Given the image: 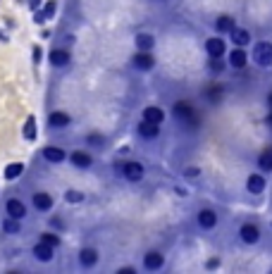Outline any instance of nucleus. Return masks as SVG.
Masks as SVG:
<instances>
[{"instance_id": "a211bd4d", "label": "nucleus", "mask_w": 272, "mask_h": 274, "mask_svg": "<svg viewBox=\"0 0 272 274\" xmlns=\"http://www.w3.org/2000/svg\"><path fill=\"white\" fill-rule=\"evenodd\" d=\"M232 41L241 48V46H248L251 36H248V31H244V29H232Z\"/></svg>"}, {"instance_id": "9b49d317", "label": "nucleus", "mask_w": 272, "mask_h": 274, "mask_svg": "<svg viewBox=\"0 0 272 274\" xmlns=\"http://www.w3.org/2000/svg\"><path fill=\"white\" fill-rule=\"evenodd\" d=\"M163 255L160 253H148L146 258H143V265H146V270H160L163 267Z\"/></svg>"}, {"instance_id": "dca6fc26", "label": "nucleus", "mask_w": 272, "mask_h": 274, "mask_svg": "<svg viewBox=\"0 0 272 274\" xmlns=\"http://www.w3.org/2000/svg\"><path fill=\"white\" fill-rule=\"evenodd\" d=\"M143 119H148V122H155V124H160L165 119V112L160 108H146L143 110Z\"/></svg>"}, {"instance_id": "2f4dec72", "label": "nucleus", "mask_w": 272, "mask_h": 274, "mask_svg": "<svg viewBox=\"0 0 272 274\" xmlns=\"http://www.w3.org/2000/svg\"><path fill=\"white\" fill-rule=\"evenodd\" d=\"M31 5H34V7H36V5H38V0H31Z\"/></svg>"}, {"instance_id": "20e7f679", "label": "nucleus", "mask_w": 272, "mask_h": 274, "mask_svg": "<svg viewBox=\"0 0 272 274\" xmlns=\"http://www.w3.org/2000/svg\"><path fill=\"white\" fill-rule=\"evenodd\" d=\"M239 236H241L244 243H255V241L260 239V231H258V226H253V224H244L241 231H239Z\"/></svg>"}, {"instance_id": "f3484780", "label": "nucleus", "mask_w": 272, "mask_h": 274, "mask_svg": "<svg viewBox=\"0 0 272 274\" xmlns=\"http://www.w3.org/2000/svg\"><path fill=\"white\" fill-rule=\"evenodd\" d=\"M51 62L55 67H65V64H69V53L67 50H53L51 53Z\"/></svg>"}, {"instance_id": "0eeeda50", "label": "nucleus", "mask_w": 272, "mask_h": 274, "mask_svg": "<svg viewBox=\"0 0 272 274\" xmlns=\"http://www.w3.org/2000/svg\"><path fill=\"white\" fill-rule=\"evenodd\" d=\"M34 205H36V210L48 212V210L53 208V198H51L48 193H36V195H34Z\"/></svg>"}, {"instance_id": "aec40b11", "label": "nucleus", "mask_w": 272, "mask_h": 274, "mask_svg": "<svg viewBox=\"0 0 272 274\" xmlns=\"http://www.w3.org/2000/svg\"><path fill=\"white\" fill-rule=\"evenodd\" d=\"M43 158H46L48 162H62V160H65V153H62L60 148H46V150H43Z\"/></svg>"}, {"instance_id": "9d476101", "label": "nucleus", "mask_w": 272, "mask_h": 274, "mask_svg": "<svg viewBox=\"0 0 272 274\" xmlns=\"http://www.w3.org/2000/svg\"><path fill=\"white\" fill-rule=\"evenodd\" d=\"M24 205H22V200H17V198H12V200H7V215L10 217H15V219H19V217H24Z\"/></svg>"}, {"instance_id": "423d86ee", "label": "nucleus", "mask_w": 272, "mask_h": 274, "mask_svg": "<svg viewBox=\"0 0 272 274\" xmlns=\"http://www.w3.org/2000/svg\"><path fill=\"white\" fill-rule=\"evenodd\" d=\"M198 224H201L203 229H213V226L218 224V215H215L213 210H201V212H198Z\"/></svg>"}, {"instance_id": "cd10ccee", "label": "nucleus", "mask_w": 272, "mask_h": 274, "mask_svg": "<svg viewBox=\"0 0 272 274\" xmlns=\"http://www.w3.org/2000/svg\"><path fill=\"white\" fill-rule=\"evenodd\" d=\"M67 200H69V203H82L84 195L79 191H67Z\"/></svg>"}, {"instance_id": "473e14b6", "label": "nucleus", "mask_w": 272, "mask_h": 274, "mask_svg": "<svg viewBox=\"0 0 272 274\" xmlns=\"http://www.w3.org/2000/svg\"><path fill=\"white\" fill-rule=\"evenodd\" d=\"M268 122H270V127H272V112H270V117H268Z\"/></svg>"}, {"instance_id": "bb28decb", "label": "nucleus", "mask_w": 272, "mask_h": 274, "mask_svg": "<svg viewBox=\"0 0 272 274\" xmlns=\"http://www.w3.org/2000/svg\"><path fill=\"white\" fill-rule=\"evenodd\" d=\"M24 136H27L29 141L36 138V122H34V119H29L27 122V127H24Z\"/></svg>"}, {"instance_id": "393cba45", "label": "nucleus", "mask_w": 272, "mask_h": 274, "mask_svg": "<svg viewBox=\"0 0 272 274\" xmlns=\"http://www.w3.org/2000/svg\"><path fill=\"white\" fill-rule=\"evenodd\" d=\"M2 229H5L7 234H17V231H19V219H15V217L5 219V224H2Z\"/></svg>"}, {"instance_id": "2eb2a0df", "label": "nucleus", "mask_w": 272, "mask_h": 274, "mask_svg": "<svg viewBox=\"0 0 272 274\" xmlns=\"http://www.w3.org/2000/svg\"><path fill=\"white\" fill-rule=\"evenodd\" d=\"M246 186H248V191H251V193H260L263 189H265V179H263L260 174H251Z\"/></svg>"}, {"instance_id": "b1692460", "label": "nucleus", "mask_w": 272, "mask_h": 274, "mask_svg": "<svg viewBox=\"0 0 272 274\" xmlns=\"http://www.w3.org/2000/svg\"><path fill=\"white\" fill-rule=\"evenodd\" d=\"M215 29L222 31V33H224V31H232V29H234V19H232V17H220L218 22H215Z\"/></svg>"}, {"instance_id": "f03ea898", "label": "nucleus", "mask_w": 272, "mask_h": 274, "mask_svg": "<svg viewBox=\"0 0 272 274\" xmlns=\"http://www.w3.org/2000/svg\"><path fill=\"white\" fill-rule=\"evenodd\" d=\"M172 112H174V117L182 119V122H196V112H193V108H191L189 103H174Z\"/></svg>"}, {"instance_id": "7c9ffc66", "label": "nucleus", "mask_w": 272, "mask_h": 274, "mask_svg": "<svg viewBox=\"0 0 272 274\" xmlns=\"http://www.w3.org/2000/svg\"><path fill=\"white\" fill-rule=\"evenodd\" d=\"M220 96H222V91H220V88H213V91H208V98H210V100H218Z\"/></svg>"}, {"instance_id": "f8f14e48", "label": "nucleus", "mask_w": 272, "mask_h": 274, "mask_svg": "<svg viewBox=\"0 0 272 274\" xmlns=\"http://www.w3.org/2000/svg\"><path fill=\"white\" fill-rule=\"evenodd\" d=\"M34 255L38 258V260H43V262H48L51 258H53V246H48V243H38V246H34Z\"/></svg>"}, {"instance_id": "6ab92c4d", "label": "nucleus", "mask_w": 272, "mask_h": 274, "mask_svg": "<svg viewBox=\"0 0 272 274\" xmlns=\"http://www.w3.org/2000/svg\"><path fill=\"white\" fill-rule=\"evenodd\" d=\"M229 64H232V67H237V69L246 67V53L241 50V48H237L234 53L229 55Z\"/></svg>"}, {"instance_id": "412c9836", "label": "nucleus", "mask_w": 272, "mask_h": 274, "mask_svg": "<svg viewBox=\"0 0 272 274\" xmlns=\"http://www.w3.org/2000/svg\"><path fill=\"white\" fill-rule=\"evenodd\" d=\"M72 162L77 164V167H91L93 160H91V155H86V153H79V150H77V153H72Z\"/></svg>"}, {"instance_id": "f257e3e1", "label": "nucleus", "mask_w": 272, "mask_h": 274, "mask_svg": "<svg viewBox=\"0 0 272 274\" xmlns=\"http://www.w3.org/2000/svg\"><path fill=\"white\" fill-rule=\"evenodd\" d=\"M253 60H255L258 67H270L272 64V43H268V41L258 43V46L253 48Z\"/></svg>"}, {"instance_id": "7ed1b4c3", "label": "nucleus", "mask_w": 272, "mask_h": 274, "mask_svg": "<svg viewBox=\"0 0 272 274\" xmlns=\"http://www.w3.org/2000/svg\"><path fill=\"white\" fill-rule=\"evenodd\" d=\"M122 172H124V179H129V181H141L143 179V167L138 162H127Z\"/></svg>"}, {"instance_id": "c756f323", "label": "nucleus", "mask_w": 272, "mask_h": 274, "mask_svg": "<svg viewBox=\"0 0 272 274\" xmlns=\"http://www.w3.org/2000/svg\"><path fill=\"white\" fill-rule=\"evenodd\" d=\"M43 243H48V246H57V236L53 234H43V239H41Z\"/></svg>"}, {"instance_id": "4be33fe9", "label": "nucleus", "mask_w": 272, "mask_h": 274, "mask_svg": "<svg viewBox=\"0 0 272 274\" xmlns=\"http://www.w3.org/2000/svg\"><path fill=\"white\" fill-rule=\"evenodd\" d=\"M22 169H24V164L22 162H15V164H7V169H5V179H17L19 174H22Z\"/></svg>"}, {"instance_id": "a878e982", "label": "nucleus", "mask_w": 272, "mask_h": 274, "mask_svg": "<svg viewBox=\"0 0 272 274\" xmlns=\"http://www.w3.org/2000/svg\"><path fill=\"white\" fill-rule=\"evenodd\" d=\"M258 162H260V169H265V172L272 169V148H270V150H265V153L260 155V160H258Z\"/></svg>"}, {"instance_id": "5701e85b", "label": "nucleus", "mask_w": 272, "mask_h": 274, "mask_svg": "<svg viewBox=\"0 0 272 274\" xmlns=\"http://www.w3.org/2000/svg\"><path fill=\"white\" fill-rule=\"evenodd\" d=\"M51 124H53V127H67V124H69V117H67L65 112H53V114H51Z\"/></svg>"}, {"instance_id": "39448f33", "label": "nucleus", "mask_w": 272, "mask_h": 274, "mask_svg": "<svg viewBox=\"0 0 272 274\" xmlns=\"http://www.w3.org/2000/svg\"><path fill=\"white\" fill-rule=\"evenodd\" d=\"M153 64H155V62H153V57H151L148 53H143V50H141V53L134 57V67H136V69H141V72H148V69H153Z\"/></svg>"}, {"instance_id": "4468645a", "label": "nucleus", "mask_w": 272, "mask_h": 274, "mask_svg": "<svg viewBox=\"0 0 272 274\" xmlns=\"http://www.w3.org/2000/svg\"><path fill=\"white\" fill-rule=\"evenodd\" d=\"M79 260H82L84 267H91V265L98 262V253H96L93 248H84L82 253H79Z\"/></svg>"}, {"instance_id": "ddd939ff", "label": "nucleus", "mask_w": 272, "mask_h": 274, "mask_svg": "<svg viewBox=\"0 0 272 274\" xmlns=\"http://www.w3.org/2000/svg\"><path fill=\"white\" fill-rule=\"evenodd\" d=\"M153 46H155V38H153L151 33H138V36H136V48H138V50L146 53V50H151Z\"/></svg>"}, {"instance_id": "6e6552de", "label": "nucleus", "mask_w": 272, "mask_h": 274, "mask_svg": "<svg viewBox=\"0 0 272 274\" xmlns=\"http://www.w3.org/2000/svg\"><path fill=\"white\" fill-rule=\"evenodd\" d=\"M158 127H160V124L143 119V122L138 124V134H141L143 138H155V136H158Z\"/></svg>"}, {"instance_id": "c85d7f7f", "label": "nucleus", "mask_w": 272, "mask_h": 274, "mask_svg": "<svg viewBox=\"0 0 272 274\" xmlns=\"http://www.w3.org/2000/svg\"><path fill=\"white\" fill-rule=\"evenodd\" d=\"M53 12H55V2H48V5H46V12H43V15H41L38 19H46V17H53Z\"/></svg>"}, {"instance_id": "1a4fd4ad", "label": "nucleus", "mask_w": 272, "mask_h": 274, "mask_svg": "<svg viewBox=\"0 0 272 274\" xmlns=\"http://www.w3.org/2000/svg\"><path fill=\"white\" fill-rule=\"evenodd\" d=\"M205 50L210 57H222L224 55V43H222V38H210L208 43H205Z\"/></svg>"}, {"instance_id": "72a5a7b5", "label": "nucleus", "mask_w": 272, "mask_h": 274, "mask_svg": "<svg viewBox=\"0 0 272 274\" xmlns=\"http://www.w3.org/2000/svg\"><path fill=\"white\" fill-rule=\"evenodd\" d=\"M268 100H270V108H272V93H270V98H268Z\"/></svg>"}]
</instances>
